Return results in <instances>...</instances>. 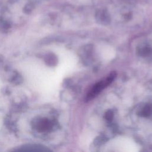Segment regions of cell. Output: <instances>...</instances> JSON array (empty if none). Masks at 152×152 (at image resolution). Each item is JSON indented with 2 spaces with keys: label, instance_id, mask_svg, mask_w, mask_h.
<instances>
[{
  "label": "cell",
  "instance_id": "obj_1",
  "mask_svg": "<svg viewBox=\"0 0 152 152\" xmlns=\"http://www.w3.org/2000/svg\"><path fill=\"white\" fill-rule=\"evenodd\" d=\"M116 72H112L109 75H108L107 77L96 83L87 93L86 100H90L94 98L97 95H98L104 88L108 86V85H109L113 81V80L116 77Z\"/></svg>",
  "mask_w": 152,
  "mask_h": 152
}]
</instances>
